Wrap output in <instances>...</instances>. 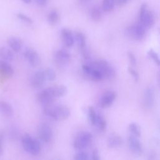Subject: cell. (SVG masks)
Segmentation results:
<instances>
[{
  "label": "cell",
  "mask_w": 160,
  "mask_h": 160,
  "mask_svg": "<svg viewBox=\"0 0 160 160\" xmlns=\"http://www.w3.org/2000/svg\"><path fill=\"white\" fill-rule=\"evenodd\" d=\"M43 108L44 114L55 121L66 120L71 114L69 108L65 105H53L52 104Z\"/></svg>",
  "instance_id": "obj_1"
},
{
  "label": "cell",
  "mask_w": 160,
  "mask_h": 160,
  "mask_svg": "<svg viewBox=\"0 0 160 160\" xmlns=\"http://www.w3.org/2000/svg\"><path fill=\"white\" fill-rule=\"evenodd\" d=\"M21 143L24 149L28 153L36 156L41 151L39 141L32 137L29 134H24L21 138Z\"/></svg>",
  "instance_id": "obj_2"
},
{
  "label": "cell",
  "mask_w": 160,
  "mask_h": 160,
  "mask_svg": "<svg viewBox=\"0 0 160 160\" xmlns=\"http://www.w3.org/2000/svg\"><path fill=\"white\" fill-rule=\"evenodd\" d=\"M154 14L148 9L146 3H143L139 9L138 13V23L146 29L151 28L154 24Z\"/></svg>",
  "instance_id": "obj_3"
},
{
  "label": "cell",
  "mask_w": 160,
  "mask_h": 160,
  "mask_svg": "<svg viewBox=\"0 0 160 160\" xmlns=\"http://www.w3.org/2000/svg\"><path fill=\"white\" fill-rule=\"evenodd\" d=\"M94 66L100 71L103 78L111 80L116 76V71L114 68L105 59H100L92 62Z\"/></svg>",
  "instance_id": "obj_4"
},
{
  "label": "cell",
  "mask_w": 160,
  "mask_h": 160,
  "mask_svg": "<svg viewBox=\"0 0 160 160\" xmlns=\"http://www.w3.org/2000/svg\"><path fill=\"white\" fill-rule=\"evenodd\" d=\"M92 135L88 131H81L75 137L73 146L78 150H81L88 146L92 140Z\"/></svg>",
  "instance_id": "obj_5"
},
{
  "label": "cell",
  "mask_w": 160,
  "mask_h": 160,
  "mask_svg": "<svg viewBox=\"0 0 160 160\" xmlns=\"http://www.w3.org/2000/svg\"><path fill=\"white\" fill-rule=\"evenodd\" d=\"M146 29L140 24L138 23L127 27L125 29V34L129 38L136 41H141L144 39Z\"/></svg>",
  "instance_id": "obj_6"
},
{
  "label": "cell",
  "mask_w": 160,
  "mask_h": 160,
  "mask_svg": "<svg viewBox=\"0 0 160 160\" xmlns=\"http://www.w3.org/2000/svg\"><path fill=\"white\" fill-rule=\"evenodd\" d=\"M82 69L84 74L94 81H99L104 79L102 74L94 66L92 62H86L82 64Z\"/></svg>",
  "instance_id": "obj_7"
},
{
  "label": "cell",
  "mask_w": 160,
  "mask_h": 160,
  "mask_svg": "<svg viewBox=\"0 0 160 160\" xmlns=\"http://www.w3.org/2000/svg\"><path fill=\"white\" fill-rule=\"evenodd\" d=\"M55 98L54 97L51 87L47 88L41 91L38 96V99L39 102L42 104L43 107L48 106L53 104Z\"/></svg>",
  "instance_id": "obj_8"
},
{
  "label": "cell",
  "mask_w": 160,
  "mask_h": 160,
  "mask_svg": "<svg viewBox=\"0 0 160 160\" xmlns=\"http://www.w3.org/2000/svg\"><path fill=\"white\" fill-rule=\"evenodd\" d=\"M128 146L131 151L134 155L139 156L142 152V146L139 138L132 134L129 136L128 139Z\"/></svg>",
  "instance_id": "obj_9"
},
{
  "label": "cell",
  "mask_w": 160,
  "mask_h": 160,
  "mask_svg": "<svg viewBox=\"0 0 160 160\" xmlns=\"http://www.w3.org/2000/svg\"><path fill=\"white\" fill-rule=\"evenodd\" d=\"M56 62L61 66H65L68 64L71 60V55L68 51L64 49L57 50L54 54Z\"/></svg>",
  "instance_id": "obj_10"
},
{
  "label": "cell",
  "mask_w": 160,
  "mask_h": 160,
  "mask_svg": "<svg viewBox=\"0 0 160 160\" xmlns=\"http://www.w3.org/2000/svg\"><path fill=\"white\" fill-rule=\"evenodd\" d=\"M24 56L31 67L36 68L39 65L40 58L39 54L34 49L27 48L24 52Z\"/></svg>",
  "instance_id": "obj_11"
},
{
  "label": "cell",
  "mask_w": 160,
  "mask_h": 160,
  "mask_svg": "<svg viewBox=\"0 0 160 160\" xmlns=\"http://www.w3.org/2000/svg\"><path fill=\"white\" fill-rule=\"evenodd\" d=\"M38 135L39 139L42 142L45 143L50 142L52 138V131L51 128L46 123L41 124L38 129Z\"/></svg>",
  "instance_id": "obj_12"
},
{
  "label": "cell",
  "mask_w": 160,
  "mask_h": 160,
  "mask_svg": "<svg viewBox=\"0 0 160 160\" xmlns=\"http://www.w3.org/2000/svg\"><path fill=\"white\" fill-rule=\"evenodd\" d=\"M155 93L154 88L149 86L144 91L143 96V104L144 107L148 109H151L153 108L154 104Z\"/></svg>",
  "instance_id": "obj_13"
},
{
  "label": "cell",
  "mask_w": 160,
  "mask_h": 160,
  "mask_svg": "<svg viewBox=\"0 0 160 160\" xmlns=\"http://www.w3.org/2000/svg\"><path fill=\"white\" fill-rule=\"evenodd\" d=\"M116 98V93L112 91L105 92L99 100V106L101 108H107L112 105Z\"/></svg>",
  "instance_id": "obj_14"
},
{
  "label": "cell",
  "mask_w": 160,
  "mask_h": 160,
  "mask_svg": "<svg viewBox=\"0 0 160 160\" xmlns=\"http://www.w3.org/2000/svg\"><path fill=\"white\" fill-rule=\"evenodd\" d=\"M45 81L44 71L39 70L32 74L31 78V84L34 88L38 89L43 86Z\"/></svg>",
  "instance_id": "obj_15"
},
{
  "label": "cell",
  "mask_w": 160,
  "mask_h": 160,
  "mask_svg": "<svg viewBox=\"0 0 160 160\" xmlns=\"http://www.w3.org/2000/svg\"><path fill=\"white\" fill-rule=\"evenodd\" d=\"M61 38L64 45L68 48H71L73 46L74 43V36L72 32L67 29L62 28L61 29Z\"/></svg>",
  "instance_id": "obj_16"
},
{
  "label": "cell",
  "mask_w": 160,
  "mask_h": 160,
  "mask_svg": "<svg viewBox=\"0 0 160 160\" xmlns=\"http://www.w3.org/2000/svg\"><path fill=\"white\" fill-rule=\"evenodd\" d=\"M123 143V139L119 134L116 133H112L109 134L107 144L108 146L110 148H117L121 146Z\"/></svg>",
  "instance_id": "obj_17"
},
{
  "label": "cell",
  "mask_w": 160,
  "mask_h": 160,
  "mask_svg": "<svg viewBox=\"0 0 160 160\" xmlns=\"http://www.w3.org/2000/svg\"><path fill=\"white\" fill-rule=\"evenodd\" d=\"M0 72L6 76H12L14 74V69L8 61L0 59Z\"/></svg>",
  "instance_id": "obj_18"
},
{
  "label": "cell",
  "mask_w": 160,
  "mask_h": 160,
  "mask_svg": "<svg viewBox=\"0 0 160 160\" xmlns=\"http://www.w3.org/2000/svg\"><path fill=\"white\" fill-rule=\"evenodd\" d=\"M8 43L13 52H19L22 47V42L21 39L18 37H11L8 39Z\"/></svg>",
  "instance_id": "obj_19"
},
{
  "label": "cell",
  "mask_w": 160,
  "mask_h": 160,
  "mask_svg": "<svg viewBox=\"0 0 160 160\" xmlns=\"http://www.w3.org/2000/svg\"><path fill=\"white\" fill-rule=\"evenodd\" d=\"M52 93L55 98H61L66 95L68 92V88L64 85H58L51 87Z\"/></svg>",
  "instance_id": "obj_20"
},
{
  "label": "cell",
  "mask_w": 160,
  "mask_h": 160,
  "mask_svg": "<svg viewBox=\"0 0 160 160\" xmlns=\"http://www.w3.org/2000/svg\"><path fill=\"white\" fill-rule=\"evenodd\" d=\"M0 113L4 116L11 117L13 114V108L9 103L4 101H1Z\"/></svg>",
  "instance_id": "obj_21"
},
{
  "label": "cell",
  "mask_w": 160,
  "mask_h": 160,
  "mask_svg": "<svg viewBox=\"0 0 160 160\" xmlns=\"http://www.w3.org/2000/svg\"><path fill=\"white\" fill-rule=\"evenodd\" d=\"M0 58L2 59L6 60L7 61H10L13 60L14 58L13 51L11 49L1 47L0 48Z\"/></svg>",
  "instance_id": "obj_22"
},
{
  "label": "cell",
  "mask_w": 160,
  "mask_h": 160,
  "mask_svg": "<svg viewBox=\"0 0 160 160\" xmlns=\"http://www.w3.org/2000/svg\"><path fill=\"white\" fill-rule=\"evenodd\" d=\"M74 36V38L78 43V45L79 46L80 51H82V50L87 48L86 37L82 32L77 31L75 32V34Z\"/></svg>",
  "instance_id": "obj_23"
},
{
  "label": "cell",
  "mask_w": 160,
  "mask_h": 160,
  "mask_svg": "<svg viewBox=\"0 0 160 160\" xmlns=\"http://www.w3.org/2000/svg\"><path fill=\"white\" fill-rule=\"evenodd\" d=\"M95 126L101 131H104L106 128V126H107L106 121L104 118V116L99 113H98L97 114V119H96Z\"/></svg>",
  "instance_id": "obj_24"
},
{
  "label": "cell",
  "mask_w": 160,
  "mask_h": 160,
  "mask_svg": "<svg viewBox=\"0 0 160 160\" xmlns=\"http://www.w3.org/2000/svg\"><path fill=\"white\" fill-rule=\"evenodd\" d=\"M90 16L94 21L97 22L100 21L102 18V12L99 7L97 6L92 7L90 11Z\"/></svg>",
  "instance_id": "obj_25"
},
{
  "label": "cell",
  "mask_w": 160,
  "mask_h": 160,
  "mask_svg": "<svg viewBox=\"0 0 160 160\" xmlns=\"http://www.w3.org/2000/svg\"><path fill=\"white\" fill-rule=\"evenodd\" d=\"M98 113L95 111L94 108L92 106H89L88 109V119L89 122L92 125L95 126L96 119H97Z\"/></svg>",
  "instance_id": "obj_26"
},
{
  "label": "cell",
  "mask_w": 160,
  "mask_h": 160,
  "mask_svg": "<svg viewBox=\"0 0 160 160\" xmlns=\"http://www.w3.org/2000/svg\"><path fill=\"white\" fill-rule=\"evenodd\" d=\"M129 130L131 132V134L139 138L141 135V130L139 125L136 122H131L129 124Z\"/></svg>",
  "instance_id": "obj_27"
},
{
  "label": "cell",
  "mask_w": 160,
  "mask_h": 160,
  "mask_svg": "<svg viewBox=\"0 0 160 160\" xmlns=\"http://www.w3.org/2000/svg\"><path fill=\"white\" fill-rule=\"evenodd\" d=\"M43 71H44V74L46 80H48L49 81H53L54 80H55L56 78V72L52 68H46Z\"/></svg>",
  "instance_id": "obj_28"
},
{
  "label": "cell",
  "mask_w": 160,
  "mask_h": 160,
  "mask_svg": "<svg viewBox=\"0 0 160 160\" xmlns=\"http://www.w3.org/2000/svg\"><path fill=\"white\" fill-rule=\"evenodd\" d=\"M59 19V14L57 11L51 10L48 16V21L51 24H55Z\"/></svg>",
  "instance_id": "obj_29"
},
{
  "label": "cell",
  "mask_w": 160,
  "mask_h": 160,
  "mask_svg": "<svg viewBox=\"0 0 160 160\" xmlns=\"http://www.w3.org/2000/svg\"><path fill=\"white\" fill-rule=\"evenodd\" d=\"M115 3V0H103L102 1V9L106 12L111 11Z\"/></svg>",
  "instance_id": "obj_30"
},
{
  "label": "cell",
  "mask_w": 160,
  "mask_h": 160,
  "mask_svg": "<svg viewBox=\"0 0 160 160\" xmlns=\"http://www.w3.org/2000/svg\"><path fill=\"white\" fill-rule=\"evenodd\" d=\"M148 56L153 60V61L158 65H159V56L158 54V53L154 51L152 49H150L148 52H147Z\"/></svg>",
  "instance_id": "obj_31"
},
{
  "label": "cell",
  "mask_w": 160,
  "mask_h": 160,
  "mask_svg": "<svg viewBox=\"0 0 160 160\" xmlns=\"http://www.w3.org/2000/svg\"><path fill=\"white\" fill-rule=\"evenodd\" d=\"M89 159V155L85 151H80L74 156L75 160H87Z\"/></svg>",
  "instance_id": "obj_32"
},
{
  "label": "cell",
  "mask_w": 160,
  "mask_h": 160,
  "mask_svg": "<svg viewBox=\"0 0 160 160\" xmlns=\"http://www.w3.org/2000/svg\"><path fill=\"white\" fill-rule=\"evenodd\" d=\"M16 16H17V17H18L19 19H21V21H24V22H26V23H28V24H32V19H31V18H29V16H26V15L24 14H22V13L19 12V13H18V14H16Z\"/></svg>",
  "instance_id": "obj_33"
},
{
  "label": "cell",
  "mask_w": 160,
  "mask_h": 160,
  "mask_svg": "<svg viewBox=\"0 0 160 160\" xmlns=\"http://www.w3.org/2000/svg\"><path fill=\"white\" fill-rule=\"evenodd\" d=\"M128 72H129V74L132 76V78H134V79L136 81H138L139 79V73L133 68H132L131 67H129L128 68Z\"/></svg>",
  "instance_id": "obj_34"
},
{
  "label": "cell",
  "mask_w": 160,
  "mask_h": 160,
  "mask_svg": "<svg viewBox=\"0 0 160 160\" xmlns=\"http://www.w3.org/2000/svg\"><path fill=\"white\" fill-rule=\"evenodd\" d=\"M128 58L130 64L132 66H135L136 64V58L134 54L131 51L128 52Z\"/></svg>",
  "instance_id": "obj_35"
},
{
  "label": "cell",
  "mask_w": 160,
  "mask_h": 160,
  "mask_svg": "<svg viewBox=\"0 0 160 160\" xmlns=\"http://www.w3.org/2000/svg\"><path fill=\"white\" fill-rule=\"evenodd\" d=\"M91 159H92V160H99L100 159L99 151H98V150L97 149H94L92 151Z\"/></svg>",
  "instance_id": "obj_36"
},
{
  "label": "cell",
  "mask_w": 160,
  "mask_h": 160,
  "mask_svg": "<svg viewBox=\"0 0 160 160\" xmlns=\"http://www.w3.org/2000/svg\"><path fill=\"white\" fill-rule=\"evenodd\" d=\"M3 141H4V135L2 132H0V156H1L2 149H3Z\"/></svg>",
  "instance_id": "obj_37"
},
{
  "label": "cell",
  "mask_w": 160,
  "mask_h": 160,
  "mask_svg": "<svg viewBox=\"0 0 160 160\" xmlns=\"http://www.w3.org/2000/svg\"><path fill=\"white\" fill-rule=\"evenodd\" d=\"M36 3L39 6H44L46 5L48 0H34Z\"/></svg>",
  "instance_id": "obj_38"
},
{
  "label": "cell",
  "mask_w": 160,
  "mask_h": 160,
  "mask_svg": "<svg viewBox=\"0 0 160 160\" xmlns=\"http://www.w3.org/2000/svg\"><path fill=\"white\" fill-rule=\"evenodd\" d=\"M128 0H117V3L119 6H122L128 2Z\"/></svg>",
  "instance_id": "obj_39"
},
{
  "label": "cell",
  "mask_w": 160,
  "mask_h": 160,
  "mask_svg": "<svg viewBox=\"0 0 160 160\" xmlns=\"http://www.w3.org/2000/svg\"><path fill=\"white\" fill-rule=\"evenodd\" d=\"M24 3H26V4H29V3H30L31 2V0H22Z\"/></svg>",
  "instance_id": "obj_40"
},
{
  "label": "cell",
  "mask_w": 160,
  "mask_h": 160,
  "mask_svg": "<svg viewBox=\"0 0 160 160\" xmlns=\"http://www.w3.org/2000/svg\"><path fill=\"white\" fill-rule=\"evenodd\" d=\"M81 1H88L89 0H81Z\"/></svg>",
  "instance_id": "obj_41"
}]
</instances>
